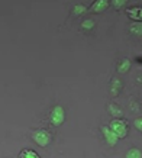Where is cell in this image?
Masks as SVG:
<instances>
[{
    "instance_id": "obj_2",
    "label": "cell",
    "mask_w": 142,
    "mask_h": 158,
    "mask_svg": "<svg viewBox=\"0 0 142 158\" xmlns=\"http://www.w3.org/2000/svg\"><path fill=\"white\" fill-rule=\"evenodd\" d=\"M32 139H33V142L35 144H38L39 147H42V148H45V147H48V145L51 144V134L49 132H47V131H44V129H38V131H35L32 134Z\"/></svg>"
},
{
    "instance_id": "obj_14",
    "label": "cell",
    "mask_w": 142,
    "mask_h": 158,
    "mask_svg": "<svg viewBox=\"0 0 142 158\" xmlns=\"http://www.w3.org/2000/svg\"><path fill=\"white\" fill-rule=\"evenodd\" d=\"M20 158H39V155L36 152L31 151V149H26V151L20 152Z\"/></svg>"
},
{
    "instance_id": "obj_13",
    "label": "cell",
    "mask_w": 142,
    "mask_h": 158,
    "mask_svg": "<svg viewBox=\"0 0 142 158\" xmlns=\"http://www.w3.org/2000/svg\"><path fill=\"white\" fill-rule=\"evenodd\" d=\"M87 10V7H86L84 5H74V7H73V13L76 15V16H80V15H83Z\"/></svg>"
},
{
    "instance_id": "obj_9",
    "label": "cell",
    "mask_w": 142,
    "mask_h": 158,
    "mask_svg": "<svg viewBox=\"0 0 142 158\" xmlns=\"http://www.w3.org/2000/svg\"><path fill=\"white\" fill-rule=\"evenodd\" d=\"M107 110H109V113L113 116L115 119H120V116H122V109H120L118 105H115V103H109Z\"/></svg>"
},
{
    "instance_id": "obj_4",
    "label": "cell",
    "mask_w": 142,
    "mask_h": 158,
    "mask_svg": "<svg viewBox=\"0 0 142 158\" xmlns=\"http://www.w3.org/2000/svg\"><path fill=\"white\" fill-rule=\"evenodd\" d=\"M102 134H103L104 141H106V144L109 145V147H115V145L118 144V141H119L118 135L115 134L109 126H102Z\"/></svg>"
},
{
    "instance_id": "obj_11",
    "label": "cell",
    "mask_w": 142,
    "mask_h": 158,
    "mask_svg": "<svg viewBox=\"0 0 142 158\" xmlns=\"http://www.w3.org/2000/svg\"><path fill=\"white\" fill-rule=\"evenodd\" d=\"M94 20L93 19H84L83 20V22H81V25H80V28L83 29V31H87V32H89V31H91V29L94 28Z\"/></svg>"
},
{
    "instance_id": "obj_1",
    "label": "cell",
    "mask_w": 142,
    "mask_h": 158,
    "mask_svg": "<svg viewBox=\"0 0 142 158\" xmlns=\"http://www.w3.org/2000/svg\"><path fill=\"white\" fill-rule=\"evenodd\" d=\"M49 120H51V123L54 126H61L64 123V120H65V110H64V107L60 105L54 106L51 113H49Z\"/></svg>"
},
{
    "instance_id": "obj_5",
    "label": "cell",
    "mask_w": 142,
    "mask_h": 158,
    "mask_svg": "<svg viewBox=\"0 0 142 158\" xmlns=\"http://www.w3.org/2000/svg\"><path fill=\"white\" fill-rule=\"evenodd\" d=\"M109 7V0H96L94 3L91 5L90 10L94 12V13H102Z\"/></svg>"
},
{
    "instance_id": "obj_16",
    "label": "cell",
    "mask_w": 142,
    "mask_h": 158,
    "mask_svg": "<svg viewBox=\"0 0 142 158\" xmlns=\"http://www.w3.org/2000/svg\"><path fill=\"white\" fill-rule=\"evenodd\" d=\"M133 126H135L139 132H142V118H136V119L133 120Z\"/></svg>"
},
{
    "instance_id": "obj_12",
    "label": "cell",
    "mask_w": 142,
    "mask_h": 158,
    "mask_svg": "<svg viewBox=\"0 0 142 158\" xmlns=\"http://www.w3.org/2000/svg\"><path fill=\"white\" fill-rule=\"evenodd\" d=\"M126 158H142V152L138 148H131L126 152Z\"/></svg>"
},
{
    "instance_id": "obj_7",
    "label": "cell",
    "mask_w": 142,
    "mask_h": 158,
    "mask_svg": "<svg viewBox=\"0 0 142 158\" xmlns=\"http://www.w3.org/2000/svg\"><path fill=\"white\" fill-rule=\"evenodd\" d=\"M120 89H122V81L119 78H112V81H110V94L113 97L118 96L120 93Z\"/></svg>"
},
{
    "instance_id": "obj_15",
    "label": "cell",
    "mask_w": 142,
    "mask_h": 158,
    "mask_svg": "<svg viewBox=\"0 0 142 158\" xmlns=\"http://www.w3.org/2000/svg\"><path fill=\"white\" fill-rule=\"evenodd\" d=\"M126 3H128V0H112V6L115 9H122Z\"/></svg>"
},
{
    "instance_id": "obj_3",
    "label": "cell",
    "mask_w": 142,
    "mask_h": 158,
    "mask_svg": "<svg viewBox=\"0 0 142 158\" xmlns=\"http://www.w3.org/2000/svg\"><path fill=\"white\" fill-rule=\"evenodd\" d=\"M109 128L113 131L115 134L118 135L119 139L125 138V136L128 135V126H126V123H125L122 119H113L112 122H110Z\"/></svg>"
},
{
    "instance_id": "obj_6",
    "label": "cell",
    "mask_w": 142,
    "mask_h": 158,
    "mask_svg": "<svg viewBox=\"0 0 142 158\" xmlns=\"http://www.w3.org/2000/svg\"><path fill=\"white\" fill-rule=\"evenodd\" d=\"M131 67H132V62L129 61L128 58H122L120 62L118 64V73H120V74H126V73L131 70Z\"/></svg>"
},
{
    "instance_id": "obj_10",
    "label": "cell",
    "mask_w": 142,
    "mask_h": 158,
    "mask_svg": "<svg viewBox=\"0 0 142 158\" xmlns=\"http://www.w3.org/2000/svg\"><path fill=\"white\" fill-rule=\"evenodd\" d=\"M129 31L135 36H142V22H133V23H131Z\"/></svg>"
},
{
    "instance_id": "obj_8",
    "label": "cell",
    "mask_w": 142,
    "mask_h": 158,
    "mask_svg": "<svg viewBox=\"0 0 142 158\" xmlns=\"http://www.w3.org/2000/svg\"><path fill=\"white\" fill-rule=\"evenodd\" d=\"M128 16L135 22H142V7H132L128 10Z\"/></svg>"
}]
</instances>
